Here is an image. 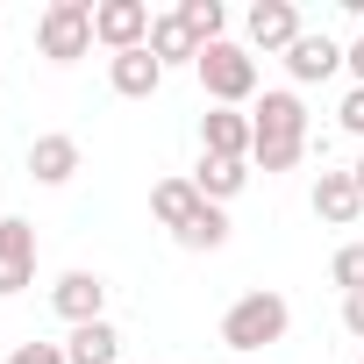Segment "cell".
<instances>
[{
	"label": "cell",
	"instance_id": "1",
	"mask_svg": "<svg viewBox=\"0 0 364 364\" xmlns=\"http://www.w3.org/2000/svg\"><path fill=\"white\" fill-rule=\"evenodd\" d=\"M250 129H257V143H250V171H293V164L307 157V100H300L293 86L257 93Z\"/></svg>",
	"mask_w": 364,
	"mask_h": 364
},
{
	"label": "cell",
	"instance_id": "2",
	"mask_svg": "<svg viewBox=\"0 0 364 364\" xmlns=\"http://www.w3.org/2000/svg\"><path fill=\"white\" fill-rule=\"evenodd\" d=\"M193 79H200V93H208L215 107H257V50L236 43V36L208 43L200 65H193Z\"/></svg>",
	"mask_w": 364,
	"mask_h": 364
},
{
	"label": "cell",
	"instance_id": "3",
	"mask_svg": "<svg viewBox=\"0 0 364 364\" xmlns=\"http://www.w3.org/2000/svg\"><path fill=\"white\" fill-rule=\"evenodd\" d=\"M286 328H293V307H286L279 293H264V286L243 293V300H229V314H222V343L243 350V357H250V350H272Z\"/></svg>",
	"mask_w": 364,
	"mask_h": 364
},
{
	"label": "cell",
	"instance_id": "4",
	"mask_svg": "<svg viewBox=\"0 0 364 364\" xmlns=\"http://www.w3.org/2000/svg\"><path fill=\"white\" fill-rule=\"evenodd\" d=\"M36 50L50 65H79L93 50V0H50L36 15Z\"/></svg>",
	"mask_w": 364,
	"mask_h": 364
},
{
	"label": "cell",
	"instance_id": "5",
	"mask_svg": "<svg viewBox=\"0 0 364 364\" xmlns=\"http://www.w3.org/2000/svg\"><path fill=\"white\" fill-rule=\"evenodd\" d=\"M150 29H157L150 0H93V43H100L107 58L143 50V43H150Z\"/></svg>",
	"mask_w": 364,
	"mask_h": 364
},
{
	"label": "cell",
	"instance_id": "6",
	"mask_svg": "<svg viewBox=\"0 0 364 364\" xmlns=\"http://www.w3.org/2000/svg\"><path fill=\"white\" fill-rule=\"evenodd\" d=\"M300 36H307V29H300V8H293V0H257V8L243 15V43L264 50V58H286Z\"/></svg>",
	"mask_w": 364,
	"mask_h": 364
},
{
	"label": "cell",
	"instance_id": "7",
	"mask_svg": "<svg viewBox=\"0 0 364 364\" xmlns=\"http://www.w3.org/2000/svg\"><path fill=\"white\" fill-rule=\"evenodd\" d=\"M36 286V229L22 215H0V300Z\"/></svg>",
	"mask_w": 364,
	"mask_h": 364
},
{
	"label": "cell",
	"instance_id": "8",
	"mask_svg": "<svg viewBox=\"0 0 364 364\" xmlns=\"http://www.w3.org/2000/svg\"><path fill=\"white\" fill-rule=\"evenodd\" d=\"M250 143H257L250 107H208V114H200V157H236V164H250Z\"/></svg>",
	"mask_w": 364,
	"mask_h": 364
},
{
	"label": "cell",
	"instance_id": "9",
	"mask_svg": "<svg viewBox=\"0 0 364 364\" xmlns=\"http://www.w3.org/2000/svg\"><path fill=\"white\" fill-rule=\"evenodd\" d=\"M50 307H58L72 328L107 321V279H100V272H65V279L50 286Z\"/></svg>",
	"mask_w": 364,
	"mask_h": 364
},
{
	"label": "cell",
	"instance_id": "10",
	"mask_svg": "<svg viewBox=\"0 0 364 364\" xmlns=\"http://www.w3.org/2000/svg\"><path fill=\"white\" fill-rule=\"evenodd\" d=\"M336 72H343V43H336V36H314V29H307V36L286 50V79H293V86H321V79H336Z\"/></svg>",
	"mask_w": 364,
	"mask_h": 364
},
{
	"label": "cell",
	"instance_id": "11",
	"mask_svg": "<svg viewBox=\"0 0 364 364\" xmlns=\"http://www.w3.org/2000/svg\"><path fill=\"white\" fill-rule=\"evenodd\" d=\"M72 171H79V136L50 129V136L29 143V178H36V186H65Z\"/></svg>",
	"mask_w": 364,
	"mask_h": 364
},
{
	"label": "cell",
	"instance_id": "12",
	"mask_svg": "<svg viewBox=\"0 0 364 364\" xmlns=\"http://www.w3.org/2000/svg\"><path fill=\"white\" fill-rule=\"evenodd\" d=\"M107 86H114L122 100H150V93L164 86V65L150 58V43H143V50H122V58H107Z\"/></svg>",
	"mask_w": 364,
	"mask_h": 364
},
{
	"label": "cell",
	"instance_id": "13",
	"mask_svg": "<svg viewBox=\"0 0 364 364\" xmlns=\"http://www.w3.org/2000/svg\"><path fill=\"white\" fill-rule=\"evenodd\" d=\"M314 215H321L328 229H350V222L364 215V193H357L350 171H321V178H314Z\"/></svg>",
	"mask_w": 364,
	"mask_h": 364
},
{
	"label": "cell",
	"instance_id": "14",
	"mask_svg": "<svg viewBox=\"0 0 364 364\" xmlns=\"http://www.w3.org/2000/svg\"><path fill=\"white\" fill-rule=\"evenodd\" d=\"M150 215L178 236V229H186L193 215H200V186H193V171L186 178H157V186H150Z\"/></svg>",
	"mask_w": 364,
	"mask_h": 364
},
{
	"label": "cell",
	"instance_id": "15",
	"mask_svg": "<svg viewBox=\"0 0 364 364\" xmlns=\"http://www.w3.org/2000/svg\"><path fill=\"white\" fill-rule=\"evenodd\" d=\"M193 186H200L208 208H229V200L250 186V164H236V157H200V164H193Z\"/></svg>",
	"mask_w": 364,
	"mask_h": 364
},
{
	"label": "cell",
	"instance_id": "16",
	"mask_svg": "<svg viewBox=\"0 0 364 364\" xmlns=\"http://www.w3.org/2000/svg\"><path fill=\"white\" fill-rule=\"evenodd\" d=\"M150 58L171 72V65H200V36L178 22V8L171 15H157V29H150Z\"/></svg>",
	"mask_w": 364,
	"mask_h": 364
},
{
	"label": "cell",
	"instance_id": "17",
	"mask_svg": "<svg viewBox=\"0 0 364 364\" xmlns=\"http://www.w3.org/2000/svg\"><path fill=\"white\" fill-rule=\"evenodd\" d=\"M65 357H72V364H122V336H114V321H86V328H72V336H65Z\"/></svg>",
	"mask_w": 364,
	"mask_h": 364
},
{
	"label": "cell",
	"instance_id": "18",
	"mask_svg": "<svg viewBox=\"0 0 364 364\" xmlns=\"http://www.w3.org/2000/svg\"><path fill=\"white\" fill-rule=\"evenodd\" d=\"M171 243H178V250H222V243H229V215H222V208H208V200H200V215H193V222H186V229H178V236H171Z\"/></svg>",
	"mask_w": 364,
	"mask_h": 364
},
{
	"label": "cell",
	"instance_id": "19",
	"mask_svg": "<svg viewBox=\"0 0 364 364\" xmlns=\"http://www.w3.org/2000/svg\"><path fill=\"white\" fill-rule=\"evenodd\" d=\"M178 22H186V29L200 36V50L229 36V8H222V0H178Z\"/></svg>",
	"mask_w": 364,
	"mask_h": 364
},
{
	"label": "cell",
	"instance_id": "20",
	"mask_svg": "<svg viewBox=\"0 0 364 364\" xmlns=\"http://www.w3.org/2000/svg\"><path fill=\"white\" fill-rule=\"evenodd\" d=\"M328 279L343 286V300H350V293H364V243H343V250H336V264H328Z\"/></svg>",
	"mask_w": 364,
	"mask_h": 364
},
{
	"label": "cell",
	"instance_id": "21",
	"mask_svg": "<svg viewBox=\"0 0 364 364\" xmlns=\"http://www.w3.org/2000/svg\"><path fill=\"white\" fill-rule=\"evenodd\" d=\"M8 364H72V357H65V343H15Z\"/></svg>",
	"mask_w": 364,
	"mask_h": 364
},
{
	"label": "cell",
	"instance_id": "22",
	"mask_svg": "<svg viewBox=\"0 0 364 364\" xmlns=\"http://www.w3.org/2000/svg\"><path fill=\"white\" fill-rule=\"evenodd\" d=\"M336 122H343V129H350V136L364 143V86H350V93H343V107H336Z\"/></svg>",
	"mask_w": 364,
	"mask_h": 364
},
{
	"label": "cell",
	"instance_id": "23",
	"mask_svg": "<svg viewBox=\"0 0 364 364\" xmlns=\"http://www.w3.org/2000/svg\"><path fill=\"white\" fill-rule=\"evenodd\" d=\"M343 72H350V79H357V86H364V29H357V36H350V43H343Z\"/></svg>",
	"mask_w": 364,
	"mask_h": 364
},
{
	"label": "cell",
	"instance_id": "24",
	"mask_svg": "<svg viewBox=\"0 0 364 364\" xmlns=\"http://www.w3.org/2000/svg\"><path fill=\"white\" fill-rule=\"evenodd\" d=\"M343 328L364 343V293H350V300H343Z\"/></svg>",
	"mask_w": 364,
	"mask_h": 364
},
{
	"label": "cell",
	"instance_id": "25",
	"mask_svg": "<svg viewBox=\"0 0 364 364\" xmlns=\"http://www.w3.org/2000/svg\"><path fill=\"white\" fill-rule=\"evenodd\" d=\"M350 178H357V193H364V157H357V164H350Z\"/></svg>",
	"mask_w": 364,
	"mask_h": 364
},
{
	"label": "cell",
	"instance_id": "26",
	"mask_svg": "<svg viewBox=\"0 0 364 364\" xmlns=\"http://www.w3.org/2000/svg\"><path fill=\"white\" fill-rule=\"evenodd\" d=\"M357 15H364V0H357Z\"/></svg>",
	"mask_w": 364,
	"mask_h": 364
},
{
	"label": "cell",
	"instance_id": "27",
	"mask_svg": "<svg viewBox=\"0 0 364 364\" xmlns=\"http://www.w3.org/2000/svg\"><path fill=\"white\" fill-rule=\"evenodd\" d=\"M357 364H364V350H357Z\"/></svg>",
	"mask_w": 364,
	"mask_h": 364
}]
</instances>
